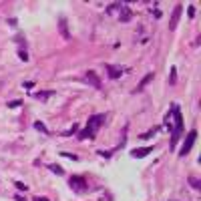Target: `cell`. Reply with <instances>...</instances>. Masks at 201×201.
<instances>
[{
	"instance_id": "obj_13",
	"label": "cell",
	"mask_w": 201,
	"mask_h": 201,
	"mask_svg": "<svg viewBox=\"0 0 201 201\" xmlns=\"http://www.w3.org/2000/svg\"><path fill=\"white\" fill-rule=\"evenodd\" d=\"M189 185L193 187V189H199V187H201V181H199L197 177H189Z\"/></svg>"
},
{
	"instance_id": "obj_10",
	"label": "cell",
	"mask_w": 201,
	"mask_h": 201,
	"mask_svg": "<svg viewBox=\"0 0 201 201\" xmlns=\"http://www.w3.org/2000/svg\"><path fill=\"white\" fill-rule=\"evenodd\" d=\"M54 93L53 91H40V93H34V99H38V101H46V99H50Z\"/></svg>"
},
{
	"instance_id": "obj_7",
	"label": "cell",
	"mask_w": 201,
	"mask_h": 201,
	"mask_svg": "<svg viewBox=\"0 0 201 201\" xmlns=\"http://www.w3.org/2000/svg\"><path fill=\"white\" fill-rule=\"evenodd\" d=\"M149 153H153V147H141V149H135L131 155H133L135 159H143V157H147Z\"/></svg>"
},
{
	"instance_id": "obj_17",
	"label": "cell",
	"mask_w": 201,
	"mask_h": 201,
	"mask_svg": "<svg viewBox=\"0 0 201 201\" xmlns=\"http://www.w3.org/2000/svg\"><path fill=\"white\" fill-rule=\"evenodd\" d=\"M34 127H36L38 131H42V133H48V131H46V127L42 125V123H36V125H34Z\"/></svg>"
},
{
	"instance_id": "obj_16",
	"label": "cell",
	"mask_w": 201,
	"mask_h": 201,
	"mask_svg": "<svg viewBox=\"0 0 201 201\" xmlns=\"http://www.w3.org/2000/svg\"><path fill=\"white\" fill-rule=\"evenodd\" d=\"M20 105H22L20 101H10V103H8V107H10V109H16V107H20Z\"/></svg>"
},
{
	"instance_id": "obj_3",
	"label": "cell",
	"mask_w": 201,
	"mask_h": 201,
	"mask_svg": "<svg viewBox=\"0 0 201 201\" xmlns=\"http://www.w3.org/2000/svg\"><path fill=\"white\" fill-rule=\"evenodd\" d=\"M195 139H197V131H195V129H191L189 133H187L185 141H183V147H181V153H179V155H181V157H185L187 153H189L191 149H193V143H195Z\"/></svg>"
},
{
	"instance_id": "obj_1",
	"label": "cell",
	"mask_w": 201,
	"mask_h": 201,
	"mask_svg": "<svg viewBox=\"0 0 201 201\" xmlns=\"http://www.w3.org/2000/svg\"><path fill=\"white\" fill-rule=\"evenodd\" d=\"M165 125L171 127V149H175L177 141L181 139V133H183V117H181V111H179L177 103L171 105V111L165 117Z\"/></svg>"
},
{
	"instance_id": "obj_2",
	"label": "cell",
	"mask_w": 201,
	"mask_h": 201,
	"mask_svg": "<svg viewBox=\"0 0 201 201\" xmlns=\"http://www.w3.org/2000/svg\"><path fill=\"white\" fill-rule=\"evenodd\" d=\"M103 125H105V115H93V117L89 119L87 127L79 133V139L80 141H83V139H95L97 131H99Z\"/></svg>"
},
{
	"instance_id": "obj_6",
	"label": "cell",
	"mask_w": 201,
	"mask_h": 201,
	"mask_svg": "<svg viewBox=\"0 0 201 201\" xmlns=\"http://www.w3.org/2000/svg\"><path fill=\"white\" fill-rule=\"evenodd\" d=\"M85 80H87L91 87L101 89V79H99V75H97L95 71H87V75H85Z\"/></svg>"
},
{
	"instance_id": "obj_22",
	"label": "cell",
	"mask_w": 201,
	"mask_h": 201,
	"mask_svg": "<svg viewBox=\"0 0 201 201\" xmlns=\"http://www.w3.org/2000/svg\"><path fill=\"white\" fill-rule=\"evenodd\" d=\"M32 201H48V199H46V197H40V195H38V197H34Z\"/></svg>"
},
{
	"instance_id": "obj_9",
	"label": "cell",
	"mask_w": 201,
	"mask_h": 201,
	"mask_svg": "<svg viewBox=\"0 0 201 201\" xmlns=\"http://www.w3.org/2000/svg\"><path fill=\"white\" fill-rule=\"evenodd\" d=\"M153 76H155V75H153V72H149L147 76H143V79H141V83L137 85V91H143V89H145V87H147V85H149V83H151V80H153Z\"/></svg>"
},
{
	"instance_id": "obj_4",
	"label": "cell",
	"mask_w": 201,
	"mask_h": 201,
	"mask_svg": "<svg viewBox=\"0 0 201 201\" xmlns=\"http://www.w3.org/2000/svg\"><path fill=\"white\" fill-rule=\"evenodd\" d=\"M71 187L75 191H79V193H85V191L89 189V187H87V179H85V177H76V175H75V177H71Z\"/></svg>"
},
{
	"instance_id": "obj_14",
	"label": "cell",
	"mask_w": 201,
	"mask_h": 201,
	"mask_svg": "<svg viewBox=\"0 0 201 201\" xmlns=\"http://www.w3.org/2000/svg\"><path fill=\"white\" fill-rule=\"evenodd\" d=\"M155 133H157V127H153V131H149V133H143V135H141V139H149V137L155 135Z\"/></svg>"
},
{
	"instance_id": "obj_12",
	"label": "cell",
	"mask_w": 201,
	"mask_h": 201,
	"mask_svg": "<svg viewBox=\"0 0 201 201\" xmlns=\"http://www.w3.org/2000/svg\"><path fill=\"white\" fill-rule=\"evenodd\" d=\"M58 26H61V34L65 38H71V34H68V30H66V20L65 18H61V24H58Z\"/></svg>"
},
{
	"instance_id": "obj_8",
	"label": "cell",
	"mask_w": 201,
	"mask_h": 201,
	"mask_svg": "<svg viewBox=\"0 0 201 201\" xmlns=\"http://www.w3.org/2000/svg\"><path fill=\"white\" fill-rule=\"evenodd\" d=\"M105 68L109 71V76H111V79H119V76L123 75V68L121 66H111V65H107Z\"/></svg>"
},
{
	"instance_id": "obj_20",
	"label": "cell",
	"mask_w": 201,
	"mask_h": 201,
	"mask_svg": "<svg viewBox=\"0 0 201 201\" xmlns=\"http://www.w3.org/2000/svg\"><path fill=\"white\" fill-rule=\"evenodd\" d=\"M20 58H22V61L26 62V61H28V54H26V53H22V50H20Z\"/></svg>"
},
{
	"instance_id": "obj_5",
	"label": "cell",
	"mask_w": 201,
	"mask_h": 201,
	"mask_svg": "<svg viewBox=\"0 0 201 201\" xmlns=\"http://www.w3.org/2000/svg\"><path fill=\"white\" fill-rule=\"evenodd\" d=\"M181 12H183V6H181V4H177V6L173 8V14H171V20H169V30H175V26H177V22H179V16H181Z\"/></svg>"
},
{
	"instance_id": "obj_18",
	"label": "cell",
	"mask_w": 201,
	"mask_h": 201,
	"mask_svg": "<svg viewBox=\"0 0 201 201\" xmlns=\"http://www.w3.org/2000/svg\"><path fill=\"white\" fill-rule=\"evenodd\" d=\"M175 72H177V71H175V66H173V68H171V85H173L175 79H177V75H175Z\"/></svg>"
},
{
	"instance_id": "obj_11",
	"label": "cell",
	"mask_w": 201,
	"mask_h": 201,
	"mask_svg": "<svg viewBox=\"0 0 201 201\" xmlns=\"http://www.w3.org/2000/svg\"><path fill=\"white\" fill-rule=\"evenodd\" d=\"M121 16H119V18H121V22H129V20H131V10H129V8H125V6H123V4H121Z\"/></svg>"
},
{
	"instance_id": "obj_21",
	"label": "cell",
	"mask_w": 201,
	"mask_h": 201,
	"mask_svg": "<svg viewBox=\"0 0 201 201\" xmlns=\"http://www.w3.org/2000/svg\"><path fill=\"white\" fill-rule=\"evenodd\" d=\"M189 16H195V6H189Z\"/></svg>"
},
{
	"instance_id": "obj_15",
	"label": "cell",
	"mask_w": 201,
	"mask_h": 201,
	"mask_svg": "<svg viewBox=\"0 0 201 201\" xmlns=\"http://www.w3.org/2000/svg\"><path fill=\"white\" fill-rule=\"evenodd\" d=\"M50 171H53V173H57V175H62V169L58 167V165H50Z\"/></svg>"
},
{
	"instance_id": "obj_19",
	"label": "cell",
	"mask_w": 201,
	"mask_h": 201,
	"mask_svg": "<svg viewBox=\"0 0 201 201\" xmlns=\"http://www.w3.org/2000/svg\"><path fill=\"white\" fill-rule=\"evenodd\" d=\"M16 187H18V189H20V191H26V185H24V183H20V181H18V183H16Z\"/></svg>"
}]
</instances>
